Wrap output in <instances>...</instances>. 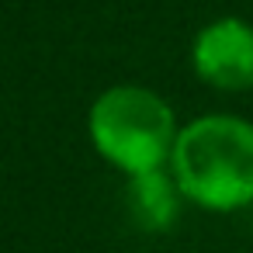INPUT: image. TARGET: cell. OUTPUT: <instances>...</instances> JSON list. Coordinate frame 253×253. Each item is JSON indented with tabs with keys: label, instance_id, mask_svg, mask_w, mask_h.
Instances as JSON below:
<instances>
[{
	"label": "cell",
	"instance_id": "6da1fadb",
	"mask_svg": "<svg viewBox=\"0 0 253 253\" xmlns=\"http://www.w3.org/2000/svg\"><path fill=\"white\" fill-rule=\"evenodd\" d=\"M170 170L191 205L239 211L253 205V122L239 115H201L180 128Z\"/></svg>",
	"mask_w": 253,
	"mask_h": 253
},
{
	"label": "cell",
	"instance_id": "7a4b0ae2",
	"mask_svg": "<svg viewBox=\"0 0 253 253\" xmlns=\"http://www.w3.org/2000/svg\"><path fill=\"white\" fill-rule=\"evenodd\" d=\"M94 149L122 173L170 167L180 125L156 90L142 84H115L97 94L87 115Z\"/></svg>",
	"mask_w": 253,
	"mask_h": 253
},
{
	"label": "cell",
	"instance_id": "3957f363",
	"mask_svg": "<svg viewBox=\"0 0 253 253\" xmlns=\"http://www.w3.org/2000/svg\"><path fill=\"white\" fill-rule=\"evenodd\" d=\"M191 66L201 84L243 94L253 90V25L243 18H218L194 35Z\"/></svg>",
	"mask_w": 253,
	"mask_h": 253
},
{
	"label": "cell",
	"instance_id": "277c9868",
	"mask_svg": "<svg viewBox=\"0 0 253 253\" xmlns=\"http://www.w3.org/2000/svg\"><path fill=\"white\" fill-rule=\"evenodd\" d=\"M184 201H187V194L180 191V184H177L170 167L128 173L125 208H128V218L142 232H167V229H173V222L180 218V205Z\"/></svg>",
	"mask_w": 253,
	"mask_h": 253
}]
</instances>
